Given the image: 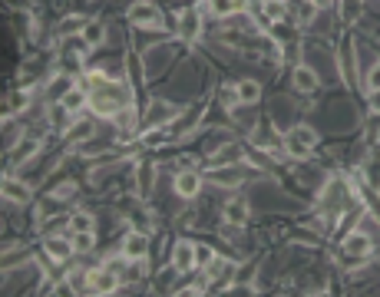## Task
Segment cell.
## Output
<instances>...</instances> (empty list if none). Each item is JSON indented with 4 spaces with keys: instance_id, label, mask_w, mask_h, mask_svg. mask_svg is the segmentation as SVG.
<instances>
[{
    "instance_id": "cell-1",
    "label": "cell",
    "mask_w": 380,
    "mask_h": 297,
    "mask_svg": "<svg viewBox=\"0 0 380 297\" xmlns=\"http://www.w3.org/2000/svg\"><path fill=\"white\" fill-rule=\"evenodd\" d=\"M317 145V132L311 126H301V123H294L291 129H284V152L291 155V159H308L311 152H314Z\"/></svg>"
},
{
    "instance_id": "cell-2",
    "label": "cell",
    "mask_w": 380,
    "mask_h": 297,
    "mask_svg": "<svg viewBox=\"0 0 380 297\" xmlns=\"http://www.w3.org/2000/svg\"><path fill=\"white\" fill-rule=\"evenodd\" d=\"M126 17L136 30H163V10L155 7L153 0H136L126 10Z\"/></svg>"
},
{
    "instance_id": "cell-3",
    "label": "cell",
    "mask_w": 380,
    "mask_h": 297,
    "mask_svg": "<svg viewBox=\"0 0 380 297\" xmlns=\"http://www.w3.org/2000/svg\"><path fill=\"white\" fill-rule=\"evenodd\" d=\"M242 155H245V149H242L238 142H222V145H215V149L208 152L205 169H222V165H238V162H242Z\"/></svg>"
},
{
    "instance_id": "cell-4",
    "label": "cell",
    "mask_w": 380,
    "mask_h": 297,
    "mask_svg": "<svg viewBox=\"0 0 380 297\" xmlns=\"http://www.w3.org/2000/svg\"><path fill=\"white\" fill-rule=\"evenodd\" d=\"M341 241H344V254H347V258H354V261H361V258H367V254L374 251V238L367 231H361V228L347 231Z\"/></svg>"
},
{
    "instance_id": "cell-5",
    "label": "cell",
    "mask_w": 380,
    "mask_h": 297,
    "mask_svg": "<svg viewBox=\"0 0 380 297\" xmlns=\"http://www.w3.org/2000/svg\"><path fill=\"white\" fill-rule=\"evenodd\" d=\"M248 215H252V205L245 198H232V202L222 205V222L232 228H245L248 225Z\"/></svg>"
},
{
    "instance_id": "cell-6",
    "label": "cell",
    "mask_w": 380,
    "mask_h": 297,
    "mask_svg": "<svg viewBox=\"0 0 380 297\" xmlns=\"http://www.w3.org/2000/svg\"><path fill=\"white\" fill-rule=\"evenodd\" d=\"M149 254V231H129L126 238H123V258L126 261H139V258H145Z\"/></svg>"
},
{
    "instance_id": "cell-7",
    "label": "cell",
    "mask_w": 380,
    "mask_h": 297,
    "mask_svg": "<svg viewBox=\"0 0 380 297\" xmlns=\"http://www.w3.org/2000/svg\"><path fill=\"white\" fill-rule=\"evenodd\" d=\"M119 284H123V278H119L116 271H109V268L90 271V294H113Z\"/></svg>"
},
{
    "instance_id": "cell-8",
    "label": "cell",
    "mask_w": 380,
    "mask_h": 297,
    "mask_svg": "<svg viewBox=\"0 0 380 297\" xmlns=\"http://www.w3.org/2000/svg\"><path fill=\"white\" fill-rule=\"evenodd\" d=\"M43 248H46V254H50L56 264H66V261H70V254H76L73 238H63V234H50V238L43 241Z\"/></svg>"
},
{
    "instance_id": "cell-9",
    "label": "cell",
    "mask_w": 380,
    "mask_h": 297,
    "mask_svg": "<svg viewBox=\"0 0 380 297\" xmlns=\"http://www.w3.org/2000/svg\"><path fill=\"white\" fill-rule=\"evenodd\" d=\"M175 192L182 198H199L202 195V175L195 169H182L175 175Z\"/></svg>"
},
{
    "instance_id": "cell-10",
    "label": "cell",
    "mask_w": 380,
    "mask_h": 297,
    "mask_svg": "<svg viewBox=\"0 0 380 297\" xmlns=\"http://www.w3.org/2000/svg\"><path fill=\"white\" fill-rule=\"evenodd\" d=\"M173 264L179 271H192V268H195V244L185 241V238H182V241H175L173 244Z\"/></svg>"
},
{
    "instance_id": "cell-11",
    "label": "cell",
    "mask_w": 380,
    "mask_h": 297,
    "mask_svg": "<svg viewBox=\"0 0 380 297\" xmlns=\"http://www.w3.org/2000/svg\"><path fill=\"white\" fill-rule=\"evenodd\" d=\"M317 86H321V76H317L308 63L294 66V90H298V93H314Z\"/></svg>"
},
{
    "instance_id": "cell-12",
    "label": "cell",
    "mask_w": 380,
    "mask_h": 297,
    "mask_svg": "<svg viewBox=\"0 0 380 297\" xmlns=\"http://www.w3.org/2000/svg\"><path fill=\"white\" fill-rule=\"evenodd\" d=\"M235 96L242 106H255L258 99H262V86H258V80H252V76H245V80L235 83Z\"/></svg>"
},
{
    "instance_id": "cell-13",
    "label": "cell",
    "mask_w": 380,
    "mask_h": 297,
    "mask_svg": "<svg viewBox=\"0 0 380 297\" xmlns=\"http://www.w3.org/2000/svg\"><path fill=\"white\" fill-rule=\"evenodd\" d=\"M199 33H202V17L192 7L182 10V17H179V36H182V40H195Z\"/></svg>"
},
{
    "instance_id": "cell-14",
    "label": "cell",
    "mask_w": 380,
    "mask_h": 297,
    "mask_svg": "<svg viewBox=\"0 0 380 297\" xmlns=\"http://www.w3.org/2000/svg\"><path fill=\"white\" fill-rule=\"evenodd\" d=\"M60 106H63L70 116H76V113H83V106H90V93L83 90V86H73V90L60 99Z\"/></svg>"
},
{
    "instance_id": "cell-15",
    "label": "cell",
    "mask_w": 380,
    "mask_h": 297,
    "mask_svg": "<svg viewBox=\"0 0 380 297\" xmlns=\"http://www.w3.org/2000/svg\"><path fill=\"white\" fill-rule=\"evenodd\" d=\"M173 132H175V129H169V126H153V129H145V132H143V145H145V149H163V145H169Z\"/></svg>"
},
{
    "instance_id": "cell-16",
    "label": "cell",
    "mask_w": 380,
    "mask_h": 297,
    "mask_svg": "<svg viewBox=\"0 0 380 297\" xmlns=\"http://www.w3.org/2000/svg\"><path fill=\"white\" fill-rule=\"evenodd\" d=\"M4 198L14 202V205H27L30 202V189L20 179H4Z\"/></svg>"
},
{
    "instance_id": "cell-17",
    "label": "cell",
    "mask_w": 380,
    "mask_h": 297,
    "mask_svg": "<svg viewBox=\"0 0 380 297\" xmlns=\"http://www.w3.org/2000/svg\"><path fill=\"white\" fill-rule=\"evenodd\" d=\"M80 36L83 40H86V46H103L106 43V27H103L100 20H86V24H83V30H80Z\"/></svg>"
},
{
    "instance_id": "cell-18",
    "label": "cell",
    "mask_w": 380,
    "mask_h": 297,
    "mask_svg": "<svg viewBox=\"0 0 380 297\" xmlns=\"http://www.w3.org/2000/svg\"><path fill=\"white\" fill-rule=\"evenodd\" d=\"M364 185L380 195V152H374L367 162H364Z\"/></svg>"
},
{
    "instance_id": "cell-19",
    "label": "cell",
    "mask_w": 380,
    "mask_h": 297,
    "mask_svg": "<svg viewBox=\"0 0 380 297\" xmlns=\"http://www.w3.org/2000/svg\"><path fill=\"white\" fill-rule=\"evenodd\" d=\"M20 142H24V129H20V123L14 116H7L4 119V145L14 149V145H20Z\"/></svg>"
},
{
    "instance_id": "cell-20",
    "label": "cell",
    "mask_w": 380,
    "mask_h": 297,
    "mask_svg": "<svg viewBox=\"0 0 380 297\" xmlns=\"http://www.w3.org/2000/svg\"><path fill=\"white\" fill-rule=\"evenodd\" d=\"M262 10H265V20H268V27L272 24H281L288 7H284V0H262Z\"/></svg>"
},
{
    "instance_id": "cell-21",
    "label": "cell",
    "mask_w": 380,
    "mask_h": 297,
    "mask_svg": "<svg viewBox=\"0 0 380 297\" xmlns=\"http://www.w3.org/2000/svg\"><path fill=\"white\" fill-rule=\"evenodd\" d=\"M93 215L90 212H73L70 222H66V228H70V234H80V231H93Z\"/></svg>"
},
{
    "instance_id": "cell-22",
    "label": "cell",
    "mask_w": 380,
    "mask_h": 297,
    "mask_svg": "<svg viewBox=\"0 0 380 297\" xmlns=\"http://www.w3.org/2000/svg\"><path fill=\"white\" fill-rule=\"evenodd\" d=\"M208 10L215 14V17H232L242 10V0H208Z\"/></svg>"
},
{
    "instance_id": "cell-23",
    "label": "cell",
    "mask_w": 380,
    "mask_h": 297,
    "mask_svg": "<svg viewBox=\"0 0 380 297\" xmlns=\"http://www.w3.org/2000/svg\"><path fill=\"white\" fill-rule=\"evenodd\" d=\"M364 17V0H341V20L354 24V20Z\"/></svg>"
},
{
    "instance_id": "cell-24",
    "label": "cell",
    "mask_w": 380,
    "mask_h": 297,
    "mask_svg": "<svg viewBox=\"0 0 380 297\" xmlns=\"http://www.w3.org/2000/svg\"><path fill=\"white\" fill-rule=\"evenodd\" d=\"M70 238H73L76 254H90L93 248H96V234H93V231H80V234H70Z\"/></svg>"
},
{
    "instance_id": "cell-25",
    "label": "cell",
    "mask_w": 380,
    "mask_h": 297,
    "mask_svg": "<svg viewBox=\"0 0 380 297\" xmlns=\"http://www.w3.org/2000/svg\"><path fill=\"white\" fill-rule=\"evenodd\" d=\"M218 258V251L212 244H195V268H208Z\"/></svg>"
},
{
    "instance_id": "cell-26",
    "label": "cell",
    "mask_w": 380,
    "mask_h": 297,
    "mask_svg": "<svg viewBox=\"0 0 380 297\" xmlns=\"http://www.w3.org/2000/svg\"><path fill=\"white\" fill-rule=\"evenodd\" d=\"M70 132H73V139H86V135L93 139V132H96V123H93V119H80V123H76Z\"/></svg>"
},
{
    "instance_id": "cell-27",
    "label": "cell",
    "mask_w": 380,
    "mask_h": 297,
    "mask_svg": "<svg viewBox=\"0 0 380 297\" xmlns=\"http://www.w3.org/2000/svg\"><path fill=\"white\" fill-rule=\"evenodd\" d=\"M175 264L173 268H165V271H159V278H155V291H165V288H173V281H175Z\"/></svg>"
},
{
    "instance_id": "cell-28",
    "label": "cell",
    "mask_w": 380,
    "mask_h": 297,
    "mask_svg": "<svg viewBox=\"0 0 380 297\" xmlns=\"http://www.w3.org/2000/svg\"><path fill=\"white\" fill-rule=\"evenodd\" d=\"M380 90V63H374L371 70H367V93Z\"/></svg>"
},
{
    "instance_id": "cell-29",
    "label": "cell",
    "mask_w": 380,
    "mask_h": 297,
    "mask_svg": "<svg viewBox=\"0 0 380 297\" xmlns=\"http://www.w3.org/2000/svg\"><path fill=\"white\" fill-rule=\"evenodd\" d=\"M367 106H371L374 113H380V90H374V93H371V99H367Z\"/></svg>"
},
{
    "instance_id": "cell-30",
    "label": "cell",
    "mask_w": 380,
    "mask_h": 297,
    "mask_svg": "<svg viewBox=\"0 0 380 297\" xmlns=\"http://www.w3.org/2000/svg\"><path fill=\"white\" fill-rule=\"evenodd\" d=\"M311 4H314L317 10H327V7H331V4H334V0H311Z\"/></svg>"
}]
</instances>
